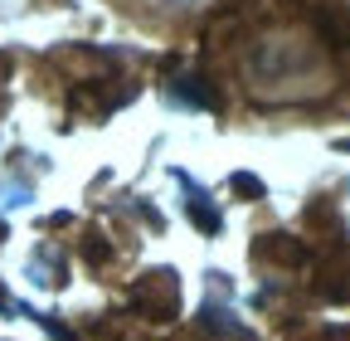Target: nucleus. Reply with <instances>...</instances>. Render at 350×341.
<instances>
[{"mask_svg": "<svg viewBox=\"0 0 350 341\" xmlns=\"http://www.w3.org/2000/svg\"><path fill=\"white\" fill-rule=\"evenodd\" d=\"M151 5H170V10H190V5H204V0H151Z\"/></svg>", "mask_w": 350, "mask_h": 341, "instance_id": "obj_1", "label": "nucleus"}]
</instances>
